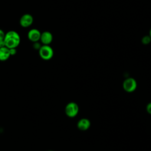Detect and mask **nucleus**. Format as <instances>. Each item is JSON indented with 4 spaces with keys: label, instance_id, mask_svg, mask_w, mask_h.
I'll list each match as a JSON object with an SVG mask.
<instances>
[{
    "label": "nucleus",
    "instance_id": "obj_11",
    "mask_svg": "<svg viewBox=\"0 0 151 151\" xmlns=\"http://www.w3.org/2000/svg\"><path fill=\"white\" fill-rule=\"evenodd\" d=\"M41 45H41V44L40 43L39 41L33 42V48H35V50H39V49L40 48V47H41Z\"/></svg>",
    "mask_w": 151,
    "mask_h": 151
},
{
    "label": "nucleus",
    "instance_id": "obj_8",
    "mask_svg": "<svg viewBox=\"0 0 151 151\" xmlns=\"http://www.w3.org/2000/svg\"><path fill=\"white\" fill-rule=\"evenodd\" d=\"M91 125L90 121L87 118L80 119L77 124V127L79 130L81 131H86L88 130Z\"/></svg>",
    "mask_w": 151,
    "mask_h": 151
},
{
    "label": "nucleus",
    "instance_id": "obj_13",
    "mask_svg": "<svg viewBox=\"0 0 151 151\" xmlns=\"http://www.w3.org/2000/svg\"><path fill=\"white\" fill-rule=\"evenodd\" d=\"M146 111L149 114H151V102L147 104V106H146Z\"/></svg>",
    "mask_w": 151,
    "mask_h": 151
},
{
    "label": "nucleus",
    "instance_id": "obj_1",
    "mask_svg": "<svg viewBox=\"0 0 151 151\" xmlns=\"http://www.w3.org/2000/svg\"><path fill=\"white\" fill-rule=\"evenodd\" d=\"M5 47L9 48H17L20 44L21 38L19 34L15 31L11 30L5 33L4 39Z\"/></svg>",
    "mask_w": 151,
    "mask_h": 151
},
{
    "label": "nucleus",
    "instance_id": "obj_9",
    "mask_svg": "<svg viewBox=\"0 0 151 151\" xmlns=\"http://www.w3.org/2000/svg\"><path fill=\"white\" fill-rule=\"evenodd\" d=\"M11 57L9 53V50L6 47L0 48V61H6Z\"/></svg>",
    "mask_w": 151,
    "mask_h": 151
},
{
    "label": "nucleus",
    "instance_id": "obj_16",
    "mask_svg": "<svg viewBox=\"0 0 151 151\" xmlns=\"http://www.w3.org/2000/svg\"><path fill=\"white\" fill-rule=\"evenodd\" d=\"M150 37V38H151V28H150V31H149V35Z\"/></svg>",
    "mask_w": 151,
    "mask_h": 151
},
{
    "label": "nucleus",
    "instance_id": "obj_12",
    "mask_svg": "<svg viewBox=\"0 0 151 151\" xmlns=\"http://www.w3.org/2000/svg\"><path fill=\"white\" fill-rule=\"evenodd\" d=\"M9 53L11 56V55H14L17 53V49L15 48H9Z\"/></svg>",
    "mask_w": 151,
    "mask_h": 151
},
{
    "label": "nucleus",
    "instance_id": "obj_6",
    "mask_svg": "<svg viewBox=\"0 0 151 151\" xmlns=\"http://www.w3.org/2000/svg\"><path fill=\"white\" fill-rule=\"evenodd\" d=\"M41 34V32L40 31V30L36 28H32L28 32L27 37L29 41L32 42H35L40 41Z\"/></svg>",
    "mask_w": 151,
    "mask_h": 151
},
{
    "label": "nucleus",
    "instance_id": "obj_2",
    "mask_svg": "<svg viewBox=\"0 0 151 151\" xmlns=\"http://www.w3.org/2000/svg\"><path fill=\"white\" fill-rule=\"evenodd\" d=\"M40 57L44 60H50L54 55V51L50 45H42L38 50Z\"/></svg>",
    "mask_w": 151,
    "mask_h": 151
},
{
    "label": "nucleus",
    "instance_id": "obj_4",
    "mask_svg": "<svg viewBox=\"0 0 151 151\" xmlns=\"http://www.w3.org/2000/svg\"><path fill=\"white\" fill-rule=\"evenodd\" d=\"M136 80L133 77L126 78L123 83V88L124 90L127 93H132L137 88Z\"/></svg>",
    "mask_w": 151,
    "mask_h": 151
},
{
    "label": "nucleus",
    "instance_id": "obj_3",
    "mask_svg": "<svg viewBox=\"0 0 151 151\" xmlns=\"http://www.w3.org/2000/svg\"><path fill=\"white\" fill-rule=\"evenodd\" d=\"M78 105L75 102H70L65 107V113L68 117L73 118L76 117L78 113Z\"/></svg>",
    "mask_w": 151,
    "mask_h": 151
},
{
    "label": "nucleus",
    "instance_id": "obj_5",
    "mask_svg": "<svg viewBox=\"0 0 151 151\" xmlns=\"http://www.w3.org/2000/svg\"><path fill=\"white\" fill-rule=\"evenodd\" d=\"M34 22L33 17L29 14H25L21 16L19 19V24L23 28L30 27Z\"/></svg>",
    "mask_w": 151,
    "mask_h": 151
},
{
    "label": "nucleus",
    "instance_id": "obj_15",
    "mask_svg": "<svg viewBox=\"0 0 151 151\" xmlns=\"http://www.w3.org/2000/svg\"><path fill=\"white\" fill-rule=\"evenodd\" d=\"M5 47V42L4 40H1L0 41V48Z\"/></svg>",
    "mask_w": 151,
    "mask_h": 151
},
{
    "label": "nucleus",
    "instance_id": "obj_14",
    "mask_svg": "<svg viewBox=\"0 0 151 151\" xmlns=\"http://www.w3.org/2000/svg\"><path fill=\"white\" fill-rule=\"evenodd\" d=\"M5 33L4 32V31L0 29V41L1 40H4V37H5Z\"/></svg>",
    "mask_w": 151,
    "mask_h": 151
},
{
    "label": "nucleus",
    "instance_id": "obj_10",
    "mask_svg": "<svg viewBox=\"0 0 151 151\" xmlns=\"http://www.w3.org/2000/svg\"><path fill=\"white\" fill-rule=\"evenodd\" d=\"M142 42L144 45H147L151 42V38L149 35H145L142 38Z\"/></svg>",
    "mask_w": 151,
    "mask_h": 151
},
{
    "label": "nucleus",
    "instance_id": "obj_17",
    "mask_svg": "<svg viewBox=\"0 0 151 151\" xmlns=\"http://www.w3.org/2000/svg\"><path fill=\"white\" fill-rule=\"evenodd\" d=\"M48 151H53V150H48Z\"/></svg>",
    "mask_w": 151,
    "mask_h": 151
},
{
    "label": "nucleus",
    "instance_id": "obj_7",
    "mask_svg": "<svg viewBox=\"0 0 151 151\" xmlns=\"http://www.w3.org/2000/svg\"><path fill=\"white\" fill-rule=\"evenodd\" d=\"M53 40V36L51 32L50 31H44L41 32L40 37V42L42 45H50Z\"/></svg>",
    "mask_w": 151,
    "mask_h": 151
}]
</instances>
